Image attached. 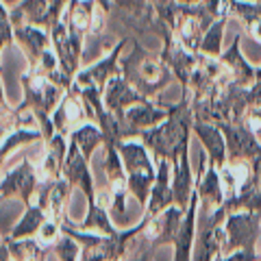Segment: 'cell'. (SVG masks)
<instances>
[{
    "mask_svg": "<svg viewBox=\"0 0 261 261\" xmlns=\"http://www.w3.org/2000/svg\"><path fill=\"white\" fill-rule=\"evenodd\" d=\"M194 122L192 98H185L183 102L168 107V118L163 124L140 130L137 135L157 154V159H168L174 166L181 152L190 150V130L194 128Z\"/></svg>",
    "mask_w": 261,
    "mask_h": 261,
    "instance_id": "6da1fadb",
    "label": "cell"
},
{
    "mask_svg": "<svg viewBox=\"0 0 261 261\" xmlns=\"http://www.w3.org/2000/svg\"><path fill=\"white\" fill-rule=\"evenodd\" d=\"M148 216H142V220L133 228L116 233H98V231H83V228H72L70 222L61 224V231L72 235L81 244V259L79 261H120L124 259L133 240L144 231Z\"/></svg>",
    "mask_w": 261,
    "mask_h": 261,
    "instance_id": "7a4b0ae2",
    "label": "cell"
},
{
    "mask_svg": "<svg viewBox=\"0 0 261 261\" xmlns=\"http://www.w3.org/2000/svg\"><path fill=\"white\" fill-rule=\"evenodd\" d=\"M37 159L39 157H29L27 154L24 159L5 170V174L0 176V202L13 198V196H18L24 205L35 200V194L39 190V176L35 168Z\"/></svg>",
    "mask_w": 261,
    "mask_h": 261,
    "instance_id": "3957f363",
    "label": "cell"
},
{
    "mask_svg": "<svg viewBox=\"0 0 261 261\" xmlns=\"http://www.w3.org/2000/svg\"><path fill=\"white\" fill-rule=\"evenodd\" d=\"M261 233L259 211H235L224 220V248L222 255L235 250H257V238Z\"/></svg>",
    "mask_w": 261,
    "mask_h": 261,
    "instance_id": "277c9868",
    "label": "cell"
},
{
    "mask_svg": "<svg viewBox=\"0 0 261 261\" xmlns=\"http://www.w3.org/2000/svg\"><path fill=\"white\" fill-rule=\"evenodd\" d=\"M220 130L224 133L226 140V159H246L252 161L261 154V144L257 137L252 135V130L242 122H222L218 124Z\"/></svg>",
    "mask_w": 261,
    "mask_h": 261,
    "instance_id": "5b68a950",
    "label": "cell"
},
{
    "mask_svg": "<svg viewBox=\"0 0 261 261\" xmlns=\"http://www.w3.org/2000/svg\"><path fill=\"white\" fill-rule=\"evenodd\" d=\"M63 176L70 181L72 187H79L87 196V207H96V183L94 174L87 166V159L81 154L74 144L68 142V154L63 161Z\"/></svg>",
    "mask_w": 261,
    "mask_h": 261,
    "instance_id": "8992f818",
    "label": "cell"
},
{
    "mask_svg": "<svg viewBox=\"0 0 261 261\" xmlns=\"http://www.w3.org/2000/svg\"><path fill=\"white\" fill-rule=\"evenodd\" d=\"M174 205V192H172V163L168 159H159L157 163V176L150 190V198L144 214L148 218L159 216L163 209Z\"/></svg>",
    "mask_w": 261,
    "mask_h": 261,
    "instance_id": "52a82bcc",
    "label": "cell"
},
{
    "mask_svg": "<svg viewBox=\"0 0 261 261\" xmlns=\"http://www.w3.org/2000/svg\"><path fill=\"white\" fill-rule=\"evenodd\" d=\"M198 228L200 231H196L192 261H214L222 255L224 248V224H207L205 220H198Z\"/></svg>",
    "mask_w": 261,
    "mask_h": 261,
    "instance_id": "ba28073f",
    "label": "cell"
},
{
    "mask_svg": "<svg viewBox=\"0 0 261 261\" xmlns=\"http://www.w3.org/2000/svg\"><path fill=\"white\" fill-rule=\"evenodd\" d=\"M198 194L196 190L192 192V198H190V205L185 209V216H183V222L181 228L176 233V240H174V261H192V252H194V242H196V228H198Z\"/></svg>",
    "mask_w": 261,
    "mask_h": 261,
    "instance_id": "9c48e42d",
    "label": "cell"
},
{
    "mask_svg": "<svg viewBox=\"0 0 261 261\" xmlns=\"http://www.w3.org/2000/svg\"><path fill=\"white\" fill-rule=\"evenodd\" d=\"M194 133L200 140V144L205 146L207 157H209V166L222 168L226 163V140L224 133L220 130L218 124H211V122H194Z\"/></svg>",
    "mask_w": 261,
    "mask_h": 261,
    "instance_id": "30bf717a",
    "label": "cell"
},
{
    "mask_svg": "<svg viewBox=\"0 0 261 261\" xmlns=\"http://www.w3.org/2000/svg\"><path fill=\"white\" fill-rule=\"evenodd\" d=\"M194 190H196V194H198V198L202 200V207H207L211 211L218 209L226 198L224 187H222V178H220V168L209 166L207 163L205 172L196 176Z\"/></svg>",
    "mask_w": 261,
    "mask_h": 261,
    "instance_id": "8fae6325",
    "label": "cell"
},
{
    "mask_svg": "<svg viewBox=\"0 0 261 261\" xmlns=\"http://www.w3.org/2000/svg\"><path fill=\"white\" fill-rule=\"evenodd\" d=\"M83 120H85V109L81 105V100L76 96H65L53 116V126L57 133L65 137L83 124Z\"/></svg>",
    "mask_w": 261,
    "mask_h": 261,
    "instance_id": "7c38bea8",
    "label": "cell"
},
{
    "mask_svg": "<svg viewBox=\"0 0 261 261\" xmlns=\"http://www.w3.org/2000/svg\"><path fill=\"white\" fill-rule=\"evenodd\" d=\"M124 116L128 122V137H130V135H137L140 130L161 124V120L168 118V107L166 109L154 107V105L146 100V102H140V107H130Z\"/></svg>",
    "mask_w": 261,
    "mask_h": 261,
    "instance_id": "4fadbf2b",
    "label": "cell"
},
{
    "mask_svg": "<svg viewBox=\"0 0 261 261\" xmlns=\"http://www.w3.org/2000/svg\"><path fill=\"white\" fill-rule=\"evenodd\" d=\"M140 102H146V96L137 89H130L126 83H122L120 79H113L109 83V89H107V96H105V105L107 109L113 111L118 116V120L124 118V107L128 105H140Z\"/></svg>",
    "mask_w": 261,
    "mask_h": 261,
    "instance_id": "5bb4252c",
    "label": "cell"
},
{
    "mask_svg": "<svg viewBox=\"0 0 261 261\" xmlns=\"http://www.w3.org/2000/svg\"><path fill=\"white\" fill-rule=\"evenodd\" d=\"M72 190H74V187L70 185V181L65 176L50 185L48 196H46V202H44V209H46V214L50 220H57V222H61V224L68 222V220H65V211H68Z\"/></svg>",
    "mask_w": 261,
    "mask_h": 261,
    "instance_id": "9a60e30c",
    "label": "cell"
},
{
    "mask_svg": "<svg viewBox=\"0 0 261 261\" xmlns=\"http://www.w3.org/2000/svg\"><path fill=\"white\" fill-rule=\"evenodd\" d=\"M5 242H7V246H9L13 261H53V259H57L55 252H53V257L48 255L53 248L44 246L37 238H24V240L5 238Z\"/></svg>",
    "mask_w": 261,
    "mask_h": 261,
    "instance_id": "2e32d148",
    "label": "cell"
},
{
    "mask_svg": "<svg viewBox=\"0 0 261 261\" xmlns=\"http://www.w3.org/2000/svg\"><path fill=\"white\" fill-rule=\"evenodd\" d=\"M46 209L39 205L37 200H33L27 205V211H24V216L18 220V224L13 226V231L9 235V240H24V238H33V235H37L39 226L46 222Z\"/></svg>",
    "mask_w": 261,
    "mask_h": 261,
    "instance_id": "e0dca14e",
    "label": "cell"
},
{
    "mask_svg": "<svg viewBox=\"0 0 261 261\" xmlns=\"http://www.w3.org/2000/svg\"><path fill=\"white\" fill-rule=\"evenodd\" d=\"M70 144H74L76 148L81 150V154L89 161L94 157V148L96 146L105 144V135L100 126H94V124H81L79 128H74L70 133Z\"/></svg>",
    "mask_w": 261,
    "mask_h": 261,
    "instance_id": "ac0fdd59",
    "label": "cell"
},
{
    "mask_svg": "<svg viewBox=\"0 0 261 261\" xmlns=\"http://www.w3.org/2000/svg\"><path fill=\"white\" fill-rule=\"evenodd\" d=\"M53 252L57 261H79L81 259V244L72 235L61 231V238L53 244Z\"/></svg>",
    "mask_w": 261,
    "mask_h": 261,
    "instance_id": "d6986e66",
    "label": "cell"
},
{
    "mask_svg": "<svg viewBox=\"0 0 261 261\" xmlns=\"http://www.w3.org/2000/svg\"><path fill=\"white\" fill-rule=\"evenodd\" d=\"M35 238L44 244V246H53V244L61 238V222H57V220H50L46 218V222L39 226V231Z\"/></svg>",
    "mask_w": 261,
    "mask_h": 261,
    "instance_id": "ffe728a7",
    "label": "cell"
},
{
    "mask_svg": "<svg viewBox=\"0 0 261 261\" xmlns=\"http://www.w3.org/2000/svg\"><path fill=\"white\" fill-rule=\"evenodd\" d=\"M224 261H261V255L257 250H235L228 252V255H222Z\"/></svg>",
    "mask_w": 261,
    "mask_h": 261,
    "instance_id": "44dd1931",
    "label": "cell"
},
{
    "mask_svg": "<svg viewBox=\"0 0 261 261\" xmlns=\"http://www.w3.org/2000/svg\"><path fill=\"white\" fill-rule=\"evenodd\" d=\"M154 259V248L150 246V242L146 244V248H137V255L133 257H124L120 261H152Z\"/></svg>",
    "mask_w": 261,
    "mask_h": 261,
    "instance_id": "7402d4cb",
    "label": "cell"
},
{
    "mask_svg": "<svg viewBox=\"0 0 261 261\" xmlns=\"http://www.w3.org/2000/svg\"><path fill=\"white\" fill-rule=\"evenodd\" d=\"M72 24H74L76 29H85L89 27V18H87V13L83 9H76L74 15H72Z\"/></svg>",
    "mask_w": 261,
    "mask_h": 261,
    "instance_id": "603a6c76",
    "label": "cell"
},
{
    "mask_svg": "<svg viewBox=\"0 0 261 261\" xmlns=\"http://www.w3.org/2000/svg\"><path fill=\"white\" fill-rule=\"evenodd\" d=\"M252 176H255L257 185L261 187V154H259V157L252 159Z\"/></svg>",
    "mask_w": 261,
    "mask_h": 261,
    "instance_id": "cb8c5ba5",
    "label": "cell"
}]
</instances>
